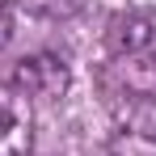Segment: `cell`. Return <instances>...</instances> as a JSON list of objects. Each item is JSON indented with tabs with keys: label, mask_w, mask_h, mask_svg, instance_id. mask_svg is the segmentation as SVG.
<instances>
[{
	"label": "cell",
	"mask_w": 156,
	"mask_h": 156,
	"mask_svg": "<svg viewBox=\"0 0 156 156\" xmlns=\"http://www.w3.org/2000/svg\"><path fill=\"white\" fill-rule=\"evenodd\" d=\"M105 148L110 156H156V97L131 93L114 110Z\"/></svg>",
	"instance_id": "1"
},
{
	"label": "cell",
	"mask_w": 156,
	"mask_h": 156,
	"mask_svg": "<svg viewBox=\"0 0 156 156\" xmlns=\"http://www.w3.org/2000/svg\"><path fill=\"white\" fill-rule=\"evenodd\" d=\"M72 84V68L68 59L55 51H34L17 63L13 72V89L26 97V101H59Z\"/></svg>",
	"instance_id": "2"
},
{
	"label": "cell",
	"mask_w": 156,
	"mask_h": 156,
	"mask_svg": "<svg viewBox=\"0 0 156 156\" xmlns=\"http://www.w3.org/2000/svg\"><path fill=\"white\" fill-rule=\"evenodd\" d=\"M34 148V114H30V101L0 84V156H30Z\"/></svg>",
	"instance_id": "3"
},
{
	"label": "cell",
	"mask_w": 156,
	"mask_h": 156,
	"mask_svg": "<svg viewBox=\"0 0 156 156\" xmlns=\"http://www.w3.org/2000/svg\"><path fill=\"white\" fill-rule=\"evenodd\" d=\"M110 47L122 63H139V59H152V47H156V17L148 13H127L118 17L114 30H110Z\"/></svg>",
	"instance_id": "4"
},
{
	"label": "cell",
	"mask_w": 156,
	"mask_h": 156,
	"mask_svg": "<svg viewBox=\"0 0 156 156\" xmlns=\"http://www.w3.org/2000/svg\"><path fill=\"white\" fill-rule=\"evenodd\" d=\"M9 38H13V9L0 0V51L9 47Z\"/></svg>",
	"instance_id": "5"
},
{
	"label": "cell",
	"mask_w": 156,
	"mask_h": 156,
	"mask_svg": "<svg viewBox=\"0 0 156 156\" xmlns=\"http://www.w3.org/2000/svg\"><path fill=\"white\" fill-rule=\"evenodd\" d=\"M152 68H156V47H152Z\"/></svg>",
	"instance_id": "6"
}]
</instances>
